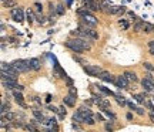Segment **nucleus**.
I'll list each match as a JSON object with an SVG mask.
<instances>
[{
    "instance_id": "1",
    "label": "nucleus",
    "mask_w": 154,
    "mask_h": 132,
    "mask_svg": "<svg viewBox=\"0 0 154 132\" xmlns=\"http://www.w3.org/2000/svg\"><path fill=\"white\" fill-rule=\"evenodd\" d=\"M91 44H93V40L90 39H83V37H74V39H69L64 46L71 50L73 53L76 54H84V51H89L91 50Z\"/></svg>"
},
{
    "instance_id": "2",
    "label": "nucleus",
    "mask_w": 154,
    "mask_h": 132,
    "mask_svg": "<svg viewBox=\"0 0 154 132\" xmlns=\"http://www.w3.org/2000/svg\"><path fill=\"white\" fill-rule=\"evenodd\" d=\"M12 64L17 68V71H19L20 74H26V73H29V71H30V68H29V65H27V60L17 58V60H13V61H12Z\"/></svg>"
},
{
    "instance_id": "3",
    "label": "nucleus",
    "mask_w": 154,
    "mask_h": 132,
    "mask_svg": "<svg viewBox=\"0 0 154 132\" xmlns=\"http://www.w3.org/2000/svg\"><path fill=\"white\" fill-rule=\"evenodd\" d=\"M114 85L118 88V90H130V81L127 80V77L123 74L120 75H116V82Z\"/></svg>"
},
{
    "instance_id": "4",
    "label": "nucleus",
    "mask_w": 154,
    "mask_h": 132,
    "mask_svg": "<svg viewBox=\"0 0 154 132\" xmlns=\"http://www.w3.org/2000/svg\"><path fill=\"white\" fill-rule=\"evenodd\" d=\"M83 70H84V73H86L87 75H90V77H97V78H98L100 73L103 71L98 65H91V64H86V65H83Z\"/></svg>"
},
{
    "instance_id": "5",
    "label": "nucleus",
    "mask_w": 154,
    "mask_h": 132,
    "mask_svg": "<svg viewBox=\"0 0 154 132\" xmlns=\"http://www.w3.org/2000/svg\"><path fill=\"white\" fill-rule=\"evenodd\" d=\"M10 16L16 23H22L24 20V13H23V9H20V7H13L10 10Z\"/></svg>"
},
{
    "instance_id": "6",
    "label": "nucleus",
    "mask_w": 154,
    "mask_h": 132,
    "mask_svg": "<svg viewBox=\"0 0 154 132\" xmlns=\"http://www.w3.org/2000/svg\"><path fill=\"white\" fill-rule=\"evenodd\" d=\"M12 95H13V98H15V101H16V104L17 105H20L22 108H27V105H26V102H24V97H23V94H22V91H19V90H12Z\"/></svg>"
},
{
    "instance_id": "7",
    "label": "nucleus",
    "mask_w": 154,
    "mask_h": 132,
    "mask_svg": "<svg viewBox=\"0 0 154 132\" xmlns=\"http://www.w3.org/2000/svg\"><path fill=\"white\" fill-rule=\"evenodd\" d=\"M27 65H29L30 71H39L42 68V61H40V58L33 57V58L27 60Z\"/></svg>"
},
{
    "instance_id": "8",
    "label": "nucleus",
    "mask_w": 154,
    "mask_h": 132,
    "mask_svg": "<svg viewBox=\"0 0 154 132\" xmlns=\"http://www.w3.org/2000/svg\"><path fill=\"white\" fill-rule=\"evenodd\" d=\"M98 78H100L101 81H104V82H111V84L116 82V77H114L110 71H104V70H103V71L100 73Z\"/></svg>"
},
{
    "instance_id": "9",
    "label": "nucleus",
    "mask_w": 154,
    "mask_h": 132,
    "mask_svg": "<svg viewBox=\"0 0 154 132\" xmlns=\"http://www.w3.org/2000/svg\"><path fill=\"white\" fill-rule=\"evenodd\" d=\"M81 19H83V22H84L89 27H96V26H97V23H98V20H97V19H96V17L90 13V12H89L84 17H81Z\"/></svg>"
},
{
    "instance_id": "10",
    "label": "nucleus",
    "mask_w": 154,
    "mask_h": 132,
    "mask_svg": "<svg viewBox=\"0 0 154 132\" xmlns=\"http://www.w3.org/2000/svg\"><path fill=\"white\" fill-rule=\"evenodd\" d=\"M2 84H3V87H5L6 90L12 91V90L16 88V85H17L19 82H17V78H6V80H2Z\"/></svg>"
},
{
    "instance_id": "11",
    "label": "nucleus",
    "mask_w": 154,
    "mask_h": 132,
    "mask_svg": "<svg viewBox=\"0 0 154 132\" xmlns=\"http://www.w3.org/2000/svg\"><path fill=\"white\" fill-rule=\"evenodd\" d=\"M140 84H141V87H143L144 91H147V92H154V82H153L151 80H148V78L144 77Z\"/></svg>"
},
{
    "instance_id": "12",
    "label": "nucleus",
    "mask_w": 154,
    "mask_h": 132,
    "mask_svg": "<svg viewBox=\"0 0 154 132\" xmlns=\"http://www.w3.org/2000/svg\"><path fill=\"white\" fill-rule=\"evenodd\" d=\"M84 5L87 6V9H89L90 12H98V10H101V5L97 3L96 0H86Z\"/></svg>"
},
{
    "instance_id": "13",
    "label": "nucleus",
    "mask_w": 154,
    "mask_h": 132,
    "mask_svg": "<svg viewBox=\"0 0 154 132\" xmlns=\"http://www.w3.org/2000/svg\"><path fill=\"white\" fill-rule=\"evenodd\" d=\"M63 102H64L67 107H70V108H74V107H76V98L71 97L70 94H67V95L63 98Z\"/></svg>"
},
{
    "instance_id": "14",
    "label": "nucleus",
    "mask_w": 154,
    "mask_h": 132,
    "mask_svg": "<svg viewBox=\"0 0 154 132\" xmlns=\"http://www.w3.org/2000/svg\"><path fill=\"white\" fill-rule=\"evenodd\" d=\"M124 75L127 77V80L130 82H137L138 81V77H137V74L134 71H124Z\"/></svg>"
},
{
    "instance_id": "15",
    "label": "nucleus",
    "mask_w": 154,
    "mask_h": 132,
    "mask_svg": "<svg viewBox=\"0 0 154 132\" xmlns=\"http://www.w3.org/2000/svg\"><path fill=\"white\" fill-rule=\"evenodd\" d=\"M73 121L74 122H79V124H83L84 122V116H83V114L77 109V111H74V114H73Z\"/></svg>"
},
{
    "instance_id": "16",
    "label": "nucleus",
    "mask_w": 154,
    "mask_h": 132,
    "mask_svg": "<svg viewBox=\"0 0 154 132\" xmlns=\"http://www.w3.org/2000/svg\"><path fill=\"white\" fill-rule=\"evenodd\" d=\"M97 88H98V91H101L104 95H108V97H114L116 98V92H113V91H110V90H107L106 87H103V85H97Z\"/></svg>"
},
{
    "instance_id": "17",
    "label": "nucleus",
    "mask_w": 154,
    "mask_h": 132,
    "mask_svg": "<svg viewBox=\"0 0 154 132\" xmlns=\"http://www.w3.org/2000/svg\"><path fill=\"white\" fill-rule=\"evenodd\" d=\"M32 112H33V115H34V118H37L42 124L44 122V115H43V112L42 111H39V109H36V108H33L32 109Z\"/></svg>"
},
{
    "instance_id": "18",
    "label": "nucleus",
    "mask_w": 154,
    "mask_h": 132,
    "mask_svg": "<svg viewBox=\"0 0 154 132\" xmlns=\"http://www.w3.org/2000/svg\"><path fill=\"white\" fill-rule=\"evenodd\" d=\"M98 108H100L101 111H104V109H111V104H110L108 99H103V101L98 104Z\"/></svg>"
},
{
    "instance_id": "19",
    "label": "nucleus",
    "mask_w": 154,
    "mask_h": 132,
    "mask_svg": "<svg viewBox=\"0 0 154 132\" xmlns=\"http://www.w3.org/2000/svg\"><path fill=\"white\" fill-rule=\"evenodd\" d=\"M143 31L145 33V34H150V33H154V26L151 24V23H144V27H143Z\"/></svg>"
},
{
    "instance_id": "20",
    "label": "nucleus",
    "mask_w": 154,
    "mask_h": 132,
    "mask_svg": "<svg viewBox=\"0 0 154 132\" xmlns=\"http://www.w3.org/2000/svg\"><path fill=\"white\" fill-rule=\"evenodd\" d=\"M116 101H117V104H118L120 107H127V102H128V101H126V98H124L123 95H120V94L116 95Z\"/></svg>"
},
{
    "instance_id": "21",
    "label": "nucleus",
    "mask_w": 154,
    "mask_h": 132,
    "mask_svg": "<svg viewBox=\"0 0 154 132\" xmlns=\"http://www.w3.org/2000/svg\"><path fill=\"white\" fill-rule=\"evenodd\" d=\"M12 109V105H10V102H6L5 101V98L2 99V115L3 114H6L7 111H10Z\"/></svg>"
},
{
    "instance_id": "22",
    "label": "nucleus",
    "mask_w": 154,
    "mask_h": 132,
    "mask_svg": "<svg viewBox=\"0 0 154 132\" xmlns=\"http://www.w3.org/2000/svg\"><path fill=\"white\" fill-rule=\"evenodd\" d=\"M2 116H5L9 122H12V121H15L16 118H17V114H15V112H12V111H7L6 114H3Z\"/></svg>"
},
{
    "instance_id": "23",
    "label": "nucleus",
    "mask_w": 154,
    "mask_h": 132,
    "mask_svg": "<svg viewBox=\"0 0 154 132\" xmlns=\"http://www.w3.org/2000/svg\"><path fill=\"white\" fill-rule=\"evenodd\" d=\"M17 6V0H5L3 2V7H9V9H12V7H16Z\"/></svg>"
},
{
    "instance_id": "24",
    "label": "nucleus",
    "mask_w": 154,
    "mask_h": 132,
    "mask_svg": "<svg viewBox=\"0 0 154 132\" xmlns=\"http://www.w3.org/2000/svg\"><path fill=\"white\" fill-rule=\"evenodd\" d=\"M17 77H19L17 74H13V73H9V71L2 70V80H6V78H17Z\"/></svg>"
},
{
    "instance_id": "25",
    "label": "nucleus",
    "mask_w": 154,
    "mask_h": 132,
    "mask_svg": "<svg viewBox=\"0 0 154 132\" xmlns=\"http://www.w3.org/2000/svg\"><path fill=\"white\" fill-rule=\"evenodd\" d=\"M143 27H144V22H137L134 24V27H133V31L134 33H140V31H143Z\"/></svg>"
},
{
    "instance_id": "26",
    "label": "nucleus",
    "mask_w": 154,
    "mask_h": 132,
    "mask_svg": "<svg viewBox=\"0 0 154 132\" xmlns=\"http://www.w3.org/2000/svg\"><path fill=\"white\" fill-rule=\"evenodd\" d=\"M71 58H73L74 61H77L80 65H86V64H89V63H87V60H84V58H81V57H79V56H76V54H73V56H71Z\"/></svg>"
},
{
    "instance_id": "27",
    "label": "nucleus",
    "mask_w": 154,
    "mask_h": 132,
    "mask_svg": "<svg viewBox=\"0 0 154 132\" xmlns=\"http://www.w3.org/2000/svg\"><path fill=\"white\" fill-rule=\"evenodd\" d=\"M26 19H27V22H29V24H32L34 20H36V14L32 12V10H29L27 12V16H26Z\"/></svg>"
},
{
    "instance_id": "28",
    "label": "nucleus",
    "mask_w": 154,
    "mask_h": 132,
    "mask_svg": "<svg viewBox=\"0 0 154 132\" xmlns=\"http://www.w3.org/2000/svg\"><path fill=\"white\" fill-rule=\"evenodd\" d=\"M144 97H145V92H143V94H135V95H134V98H135V101H137L138 104H144Z\"/></svg>"
},
{
    "instance_id": "29",
    "label": "nucleus",
    "mask_w": 154,
    "mask_h": 132,
    "mask_svg": "<svg viewBox=\"0 0 154 132\" xmlns=\"http://www.w3.org/2000/svg\"><path fill=\"white\" fill-rule=\"evenodd\" d=\"M143 67H144L147 71H153V73H154V65H153L150 61H144V63H143Z\"/></svg>"
},
{
    "instance_id": "30",
    "label": "nucleus",
    "mask_w": 154,
    "mask_h": 132,
    "mask_svg": "<svg viewBox=\"0 0 154 132\" xmlns=\"http://www.w3.org/2000/svg\"><path fill=\"white\" fill-rule=\"evenodd\" d=\"M56 13H57L59 16H61V14H64V5H63V3H59V5H57V9H56Z\"/></svg>"
},
{
    "instance_id": "31",
    "label": "nucleus",
    "mask_w": 154,
    "mask_h": 132,
    "mask_svg": "<svg viewBox=\"0 0 154 132\" xmlns=\"http://www.w3.org/2000/svg\"><path fill=\"white\" fill-rule=\"evenodd\" d=\"M36 22H37L39 24H44V23H46V17H44L43 14H37V16H36Z\"/></svg>"
},
{
    "instance_id": "32",
    "label": "nucleus",
    "mask_w": 154,
    "mask_h": 132,
    "mask_svg": "<svg viewBox=\"0 0 154 132\" xmlns=\"http://www.w3.org/2000/svg\"><path fill=\"white\" fill-rule=\"evenodd\" d=\"M103 112H104V114H106V115H107L108 118H111V119H114V121L117 119V116H116V114H114V112H111L110 109H104Z\"/></svg>"
},
{
    "instance_id": "33",
    "label": "nucleus",
    "mask_w": 154,
    "mask_h": 132,
    "mask_svg": "<svg viewBox=\"0 0 154 132\" xmlns=\"http://www.w3.org/2000/svg\"><path fill=\"white\" fill-rule=\"evenodd\" d=\"M118 24H120V26H123V29H124V30H128V27H130V26H128V23H127L124 19H120V20H118Z\"/></svg>"
},
{
    "instance_id": "34",
    "label": "nucleus",
    "mask_w": 154,
    "mask_h": 132,
    "mask_svg": "<svg viewBox=\"0 0 154 132\" xmlns=\"http://www.w3.org/2000/svg\"><path fill=\"white\" fill-rule=\"evenodd\" d=\"M135 114H137V115H140V116H144V115H145V109H144L143 107H137Z\"/></svg>"
},
{
    "instance_id": "35",
    "label": "nucleus",
    "mask_w": 154,
    "mask_h": 132,
    "mask_svg": "<svg viewBox=\"0 0 154 132\" xmlns=\"http://www.w3.org/2000/svg\"><path fill=\"white\" fill-rule=\"evenodd\" d=\"M47 109H49V111H52V112H54V114H59V112H60V109H59L57 107H54V105H49V107H47Z\"/></svg>"
},
{
    "instance_id": "36",
    "label": "nucleus",
    "mask_w": 154,
    "mask_h": 132,
    "mask_svg": "<svg viewBox=\"0 0 154 132\" xmlns=\"http://www.w3.org/2000/svg\"><path fill=\"white\" fill-rule=\"evenodd\" d=\"M144 105H145V107H147L151 112H154V105H153V102H151V101H145V102H144Z\"/></svg>"
},
{
    "instance_id": "37",
    "label": "nucleus",
    "mask_w": 154,
    "mask_h": 132,
    "mask_svg": "<svg viewBox=\"0 0 154 132\" xmlns=\"http://www.w3.org/2000/svg\"><path fill=\"white\" fill-rule=\"evenodd\" d=\"M127 107H128V108H130L133 112H135V109H137V105H135L134 102H130V101L127 102Z\"/></svg>"
},
{
    "instance_id": "38",
    "label": "nucleus",
    "mask_w": 154,
    "mask_h": 132,
    "mask_svg": "<svg viewBox=\"0 0 154 132\" xmlns=\"http://www.w3.org/2000/svg\"><path fill=\"white\" fill-rule=\"evenodd\" d=\"M113 122H114V119H113L111 122H106V125H104V128H106V131H110V132L113 131V126H111V125H113Z\"/></svg>"
},
{
    "instance_id": "39",
    "label": "nucleus",
    "mask_w": 154,
    "mask_h": 132,
    "mask_svg": "<svg viewBox=\"0 0 154 132\" xmlns=\"http://www.w3.org/2000/svg\"><path fill=\"white\" fill-rule=\"evenodd\" d=\"M124 13H126V7L120 6V9H118V12H117V17H121V16H123Z\"/></svg>"
},
{
    "instance_id": "40",
    "label": "nucleus",
    "mask_w": 154,
    "mask_h": 132,
    "mask_svg": "<svg viewBox=\"0 0 154 132\" xmlns=\"http://www.w3.org/2000/svg\"><path fill=\"white\" fill-rule=\"evenodd\" d=\"M66 84H67V87H69V88H70V87H74V82H73V80H71V78H69V77L66 78Z\"/></svg>"
},
{
    "instance_id": "41",
    "label": "nucleus",
    "mask_w": 154,
    "mask_h": 132,
    "mask_svg": "<svg viewBox=\"0 0 154 132\" xmlns=\"http://www.w3.org/2000/svg\"><path fill=\"white\" fill-rule=\"evenodd\" d=\"M145 78H148V80H154V77H153V71H147V73H145Z\"/></svg>"
},
{
    "instance_id": "42",
    "label": "nucleus",
    "mask_w": 154,
    "mask_h": 132,
    "mask_svg": "<svg viewBox=\"0 0 154 132\" xmlns=\"http://www.w3.org/2000/svg\"><path fill=\"white\" fill-rule=\"evenodd\" d=\"M94 116H96V119H97L98 122H103V121H104V118H103V115H101V114H96Z\"/></svg>"
},
{
    "instance_id": "43",
    "label": "nucleus",
    "mask_w": 154,
    "mask_h": 132,
    "mask_svg": "<svg viewBox=\"0 0 154 132\" xmlns=\"http://www.w3.org/2000/svg\"><path fill=\"white\" fill-rule=\"evenodd\" d=\"M52 99H53V95H52V94H47V95H46V102H47V104H50V102H52Z\"/></svg>"
},
{
    "instance_id": "44",
    "label": "nucleus",
    "mask_w": 154,
    "mask_h": 132,
    "mask_svg": "<svg viewBox=\"0 0 154 132\" xmlns=\"http://www.w3.org/2000/svg\"><path fill=\"white\" fill-rule=\"evenodd\" d=\"M71 128H73V129H81V126L79 125V122H73V124H71Z\"/></svg>"
},
{
    "instance_id": "45",
    "label": "nucleus",
    "mask_w": 154,
    "mask_h": 132,
    "mask_svg": "<svg viewBox=\"0 0 154 132\" xmlns=\"http://www.w3.org/2000/svg\"><path fill=\"white\" fill-rule=\"evenodd\" d=\"M34 6L37 7V12H43V5H40V3H34Z\"/></svg>"
},
{
    "instance_id": "46",
    "label": "nucleus",
    "mask_w": 154,
    "mask_h": 132,
    "mask_svg": "<svg viewBox=\"0 0 154 132\" xmlns=\"http://www.w3.org/2000/svg\"><path fill=\"white\" fill-rule=\"evenodd\" d=\"M126 118H127V121H133V114L131 112H127L126 114Z\"/></svg>"
},
{
    "instance_id": "47",
    "label": "nucleus",
    "mask_w": 154,
    "mask_h": 132,
    "mask_svg": "<svg viewBox=\"0 0 154 132\" xmlns=\"http://www.w3.org/2000/svg\"><path fill=\"white\" fill-rule=\"evenodd\" d=\"M16 90H19V91H23V90H24V85H22V84H17V85H16Z\"/></svg>"
},
{
    "instance_id": "48",
    "label": "nucleus",
    "mask_w": 154,
    "mask_h": 132,
    "mask_svg": "<svg viewBox=\"0 0 154 132\" xmlns=\"http://www.w3.org/2000/svg\"><path fill=\"white\" fill-rule=\"evenodd\" d=\"M32 99H33V101H36V102H37V104H42V99H40V98H39V97H33V98H32Z\"/></svg>"
},
{
    "instance_id": "49",
    "label": "nucleus",
    "mask_w": 154,
    "mask_h": 132,
    "mask_svg": "<svg viewBox=\"0 0 154 132\" xmlns=\"http://www.w3.org/2000/svg\"><path fill=\"white\" fill-rule=\"evenodd\" d=\"M147 46H148V48H151V47H154V40H150V41L147 43Z\"/></svg>"
},
{
    "instance_id": "50",
    "label": "nucleus",
    "mask_w": 154,
    "mask_h": 132,
    "mask_svg": "<svg viewBox=\"0 0 154 132\" xmlns=\"http://www.w3.org/2000/svg\"><path fill=\"white\" fill-rule=\"evenodd\" d=\"M127 14H128L130 17H133V19H135V14H134V12H127Z\"/></svg>"
},
{
    "instance_id": "51",
    "label": "nucleus",
    "mask_w": 154,
    "mask_h": 132,
    "mask_svg": "<svg viewBox=\"0 0 154 132\" xmlns=\"http://www.w3.org/2000/svg\"><path fill=\"white\" fill-rule=\"evenodd\" d=\"M59 109H60V112H63V114H67V111H66V108H64L63 105H61V107H60Z\"/></svg>"
},
{
    "instance_id": "52",
    "label": "nucleus",
    "mask_w": 154,
    "mask_h": 132,
    "mask_svg": "<svg viewBox=\"0 0 154 132\" xmlns=\"http://www.w3.org/2000/svg\"><path fill=\"white\" fill-rule=\"evenodd\" d=\"M9 40H10V43H17V39L16 37H10Z\"/></svg>"
},
{
    "instance_id": "53",
    "label": "nucleus",
    "mask_w": 154,
    "mask_h": 132,
    "mask_svg": "<svg viewBox=\"0 0 154 132\" xmlns=\"http://www.w3.org/2000/svg\"><path fill=\"white\" fill-rule=\"evenodd\" d=\"M150 119H151V122H154V112L150 114Z\"/></svg>"
},
{
    "instance_id": "54",
    "label": "nucleus",
    "mask_w": 154,
    "mask_h": 132,
    "mask_svg": "<svg viewBox=\"0 0 154 132\" xmlns=\"http://www.w3.org/2000/svg\"><path fill=\"white\" fill-rule=\"evenodd\" d=\"M153 101H154V95H153Z\"/></svg>"
},
{
    "instance_id": "55",
    "label": "nucleus",
    "mask_w": 154,
    "mask_h": 132,
    "mask_svg": "<svg viewBox=\"0 0 154 132\" xmlns=\"http://www.w3.org/2000/svg\"><path fill=\"white\" fill-rule=\"evenodd\" d=\"M2 2H5V0H2Z\"/></svg>"
}]
</instances>
